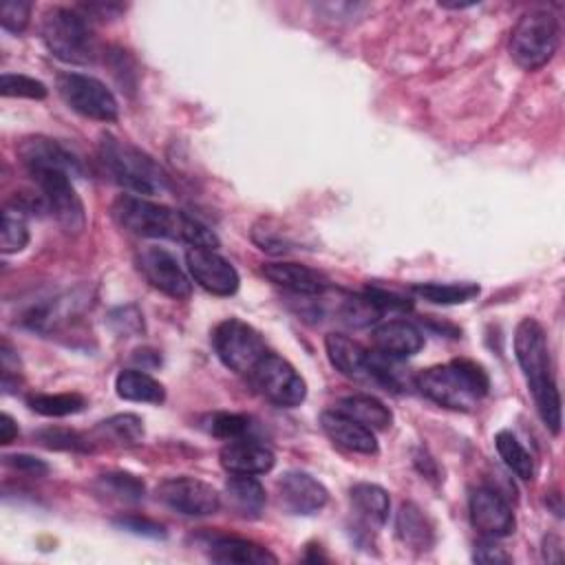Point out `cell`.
Wrapping results in <instances>:
<instances>
[{
  "instance_id": "obj_22",
  "label": "cell",
  "mask_w": 565,
  "mask_h": 565,
  "mask_svg": "<svg viewBox=\"0 0 565 565\" xmlns=\"http://www.w3.org/2000/svg\"><path fill=\"white\" fill-rule=\"evenodd\" d=\"M373 347L380 353L404 360L422 351L424 333L406 320H388L373 331Z\"/></svg>"
},
{
  "instance_id": "obj_39",
  "label": "cell",
  "mask_w": 565,
  "mask_h": 565,
  "mask_svg": "<svg viewBox=\"0 0 565 565\" xmlns=\"http://www.w3.org/2000/svg\"><path fill=\"white\" fill-rule=\"evenodd\" d=\"M113 525L119 530H126L137 536H148V539H166V527L152 519L137 516V514H126L119 519H113Z\"/></svg>"
},
{
  "instance_id": "obj_25",
  "label": "cell",
  "mask_w": 565,
  "mask_h": 565,
  "mask_svg": "<svg viewBox=\"0 0 565 565\" xmlns=\"http://www.w3.org/2000/svg\"><path fill=\"white\" fill-rule=\"evenodd\" d=\"M115 391L126 402L161 404L166 399V388L143 369H124L115 377Z\"/></svg>"
},
{
  "instance_id": "obj_23",
  "label": "cell",
  "mask_w": 565,
  "mask_h": 565,
  "mask_svg": "<svg viewBox=\"0 0 565 565\" xmlns=\"http://www.w3.org/2000/svg\"><path fill=\"white\" fill-rule=\"evenodd\" d=\"M225 497L230 508L243 519H258L265 508V488L254 475H232L225 481Z\"/></svg>"
},
{
  "instance_id": "obj_5",
  "label": "cell",
  "mask_w": 565,
  "mask_h": 565,
  "mask_svg": "<svg viewBox=\"0 0 565 565\" xmlns=\"http://www.w3.org/2000/svg\"><path fill=\"white\" fill-rule=\"evenodd\" d=\"M42 40L51 55L66 64H88L95 57V38L79 9L51 7L42 15Z\"/></svg>"
},
{
  "instance_id": "obj_13",
  "label": "cell",
  "mask_w": 565,
  "mask_h": 565,
  "mask_svg": "<svg viewBox=\"0 0 565 565\" xmlns=\"http://www.w3.org/2000/svg\"><path fill=\"white\" fill-rule=\"evenodd\" d=\"M185 265L194 282L214 296H232L241 285L236 267L210 247H190Z\"/></svg>"
},
{
  "instance_id": "obj_17",
  "label": "cell",
  "mask_w": 565,
  "mask_h": 565,
  "mask_svg": "<svg viewBox=\"0 0 565 565\" xmlns=\"http://www.w3.org/2000/svg\"><path fill=\"white\" fill-rule=\"evenodd\" d=\"M221 466L230 475H265L274 468L276 455L269 446L252 439V437H238L230 439L221 452H218Z\"/></svg>"
},
{
  "instance_id": "obj_12",
  "label": "cell",
  "mask_w": 565,
  "mask_h": 565,
  "mask_svg": "<svg viewBox=\"0 0 565 565\" xmlns=\"http://www.w3.org/2000/svg\"><path fill=\"white\" fill-rule=\"evenodd\" d=\"M137 269L141 276L161 294L174 298V300H185L192 294V282L183 267L179 265L177 256H172L168 249L148 245L137 252Z\"/></svg>"
},
{
  "instance_id": "obj_19",
  "label": "cell",
  "mask_w": 565,
  "mask_h": 565,
  "mask_svg": "<svg viewBox=\"0 0 565 565\" xmlns=\"http://www.w3.org/2000/svg\"><path fill=\"white\" fill-rule=\"evenodd\" d=\"M207 558L214 563H230V565H265L276 563L278 558L263 545L238 539V536H207L203 541Z\"/></svg>"
},
{
  "instance_id": "obj_38",
  "label": "cell",
  "mask_w": 565,
  "mask_h": 565,
  "mask_svg": "<svg viewBox=\"0 0 565 565\" xmlns=\"http://www.w3.org/2000/svg\"><path fill=\"white\" fill-rule=\"evenodd\" d=\"M33 4L26 0H7L0 7V24L4 31L22 33L31 20Z\"/></svg>"
},
{
  "instance_id": "obj_8",
  "label": "cell",
  "mask_w": 565,
  "mask_h": 565,
  "mask_svg": "<svg viewBox=\"0 0 565 565\" xmlns=\"http://www.w3.org/2000/svg\"><path fill=\"white\" fill-rule=\"evenodd\" d=\"M254 388L271 404L282 408L300 406L307 397V384L302 375L280 355L267 351L247 375Z\"/></svg>"
},
{
  "instance_id": "obj_27",
  "label": "cell",
  "mask_w": 565,
  "mask_h": 565,
  "mask_svg": "<svg viewBox=\"0 0 565 565\" xmlns=\"http://www.w3.org/2000/svg\"><path fill=\"white\" fill-rule=\"evenodd\" d=\"M351 503L358 510V514L371 523V525H384L391 512V499L388 492L377 483H355L351 488Z\"/></svg>"
},
{
  "instance_id": "obj_32",
  "label": "cell",
  "mask_w": 565,
  "mask_h": 565,
  "mask_svg": "<svg viewBox=\"0 0 565 565\" xmlns=\"http://www.w3.org/2000/svg\"><path fill=\"white\" fill-rule=\"evenodd\" d=\"M97 430L104 437H108L117 444H124V446H132L143 439V422H141V417H137L132 413L113 415V417L99 422Z\"/></svg>"
},
{
  "instance_id": "obj_3",
  "label": "cell",
  "mask_w": 565,
  "mask_h": 565,
  "mask_svg": "<svg viewBox=\"0 0 565 565\" xmlns=\"http://www.w3.org/2000/svg\"><path fill=\"white\" fill-rule=\"evenodd\" d=\"M415 386L430 402L450 411H472L488 393V373L470 360H452L424 369L415 377Z\"/></svg>"
},
{
  "instance_id": "obj_28",
  "label": "cell",
  "mask_w": 565,
  "mask_h": 565,
  "mask_svg": "<svg viewBox=\"0 0 565 565\" xmlns=\"http://www.w3.org/2000/svg\"><path fill=\"white\" fill-rule=\"evenodd\" d=\"M413 294L433 305H463L479 296L481 287L477 282H417L411 287Z\"/></svg>"
},
{
  "instance_id": "obj_34",
  "label": "cell",
  "mask_w": 565,
  "mask_h": 565,
  "mask_svg": "<svg viewBox=\"0 0 565 565\" xmlns=\"http://www.w3.org/2000/svg\"><path fill=\"white\" fill-rule=\"evenodd\" d=\"M249 417L238 415V413H214L205 419V430L212 433L214 437L221 439H238V437H247L249 435Z\"/></svg>"
},
{
  "instance_id": "obj_29",
  "label": "cell",
  "mask_w": 565,
  "mask_h": 565,
  "mask_svg": "<svg viewBox=\"0 0 565 565\" xmlns=\"http://www.w3.org/2000/svg\"><path fill=\"white\" fill-rule=\"evenodd\" d=\"M494 448L503 463L523 481H530L534 477V459L525 450V446L519 441V437L512 430H499L494 435Z\"/></svg>"
},
{
  "instance_id": "obj_18",
  "label": "cell",
  "mask_w": 565,
  "mask_h": 565,
  "mask_svg": "<svg viewBox=\"0 0 565 565\" xmlns=\"http://www.w3.org/2000/svg\"><path fill=\"white\" fill-rule=\"evenodd\" d=\"M320 426L324 435L340 448L360 452V455H375L377 452V439L375 433L362 426L360 422L351 419L349 415L331 408L320 415Z\"/></svg>"
},
{
  "instance_id": "obj_31",
  "label": "cell",
  "mask_w": 565,
  "mask_h": 565,
  "mask_svg": "<svg viewBox=\"0 0 565 565\" xmlns=\"http://www.w3.org/2000/svg\"><path fill=\"white\" fill-rule=\"evenodd\" d=\"M26 243H29L26 214L7 205L2 212V223H0V252L15 254V252L24 249Z\"/></svg>"
},
{
  "instance_id": "obj_43",
  "label": "cell",
  "mask_w": 565,
  "mask_h": 565,
  "mask_svg": "<svg viewBox=\"0 0 565 565\" xmlns=\"http://www.w3.org/2000/svg\"><path fill=\"white\" fill-rule=\"evenodd\" d=\"M18 437V424L9 413L0 415V444H11Z\"/></svg>"
},
{
  "instance_id": "obj_1",
  "label": "cell",
  "mask_w": 565,
  "mask_h": 565,
  "mask_svg": "<svg viewBox=\"0 0 565 565\" xmlns=\"http://www.w3.org/2000/svg\"><path fill=\"white\" fill-rule=\"evenodd\" d=\"M110 216L121 230L135 236L170 238L188 243L190 247H218V238L207 225L181 210L154 203L148 196L119 194L110 205Z\"/></svg>"
},
{
  "instance_id": "obj_41",
  "label": "cell",
  "mask_w": 565,
  "mask_h": 565,
  "mask_svg": "<svg viewBox=\"0 0 565 565\" xmlns=\"http://www.w3.org/2000/svg\"><path fill=\"white\" fill-rule=\"evenodd\" d=\"M494 541H497V539H490V536H486L483 541H479V543L475 545L472 561H477V563H510L512 556L505 552V547L497 545Z\"/></svg>"
},
{
  "instance_id": "obj_2",
  "label": "cell",
  "mask_w": 565,
  "mask_h": 565,
  "mask_svg": "<svg viewBox=\"0 0 565 565\" xmlns=\"http://www.w3.org/2000/svg\"><path fill=\"white\" fill-rule=\"evenodd\" d=\"M514 355L532 393L536 413L545 428L561 433V393L552 373L545 329L534 318H523L514 329Z\"/></svg>"
},
{
  "instance_id": "obj_14",
  "label": "cell",
  "mask_w": 565,
  "mask_h": 565,
  "mask_svg": "<svg viewBox=\"0 0 565 565\" xmlns=\"http://www.w3.org/2000/svg\"><path fill=\"white\" fill-rule=\"evenodd\" d=\"M470 521L475 530L490 539H505L514 532L516 521L510 503L494 488L479 486L468 497Z\"/></svg>"
},
{
  "instance_id": "obj_20",
  "label": "cell",
  "mask_w": 565,
  "mask_h": 565,
  "mask_svg": "<svg viewBox=\"0 0 565 565\" xmlns=\"http://www.w3.org/2000/svg\"><path fill=\"white\" fill-rule=\"evenodd\" d=\"M263 274L274 285L298 296H320L329 287L324 274L300 263H267L263 267Z\"/></svg>"
},
{
  "instance_id": "obj_6",
  "label": "cell",
  "mask_w": 565,
  "mask_h": 565,
  "mask_svg": "<svg viewBox=\"0 0 565 565\" xmlns=\"http://www.w3.org/2000/svg\"><path fill=\"white\" fill-rule=\"evenodd\" d=\"M561 42V26L554 13L532 9L519 18L510 33V57L523 71H536L552 60Z\"/></svg>"
},
{
  "instance_id": "obj_4",
  "label": "cell",
  "mask_w": 565,
  "mask_h": 565,
  "mask_svg": "<svg viewBox=\"0 0 565 565\" xmlns=\"http://www.w3.org/2000/svg\"><path fill=\"white\" fill-rule=\"evenodd\" d=\"M99 157L113 181L137 196H154L168 190V174L163 168L128 141L102 135Z\"/></svg>"
},
{
  "instance_id": "obj_37",
  "label": "cell",
  "mask_w": 565,
  "mask_h": 565,
  "mask_svg": "<svg viewBox=\"0 0 565 565\" xmlns=\"http://www.w3.org/2000/svg\"><path fill=\"white\" fill-rule=\"evenodd\" d=\"M35 439L46 446V448H55V450H86V441L82 439V435H77L75 430L68 428H42L35 433Z\"/></svg>"
},
{
  "instance_id": "obj_16",
  "label": "cell",
  "mask_w": 565,
  "mask_h": 565,
  "mask_svg": "<svg viewBox=\"0 0 565 565\" xmlns=\"http://www.w3.org/2000/svg\"><path fill=\"white\" fill-rule=\"evenodd\" d=\"M18 157L29 172L62 170L71 177H82V172H84L79 159L68 148H64L60 141L42 137V135L22 139L18 146Z\"/></svg>"
},
{
  "instance_id": "obj_7",
  "label": "cell",
  "mask_w": 565,
  "mask_h": 565,
  "mask_svg": "<svg viewBox=\"0 0 565 565\" xmlns=\"http://www.w3.org/2000/svg\"><path fill=\"white\" fill-rule=\"evenodd\" d=\"M212 347L218 360L234 373L249 375L258 360L267 353L260 333L241 318H227L212 331Z\"/></svg>"
},
{
  "instance_id": "obj_40",
  "label": "cell",
  "mask_w": 565,
  "mask_h": 565,
  "mask_svg": "<svg viewBox=\"0 0 565 565\" xmlns=\"http://www.w3.org/2000/svg\"><path fill=\"white\" fill-rule=\"evenodd\" d=\"M108 318H110V324L115 327V331H117V333H124V335L139 333V331L143 329L141 313H139V311H137V307H132V305L115 309Z\"/></svg>"
},
{
  "instance_id": "obj_30",
  "label": "cell",
  "mask_w": 565,
  "mask_h": 565,
  "mask_svg": "<svg viewBox=\"0 0 565 565\" xmlns=\"http://www.w3.org/2000/svg\"><path fill=\"white\" fill-rule=\"evenodd\" d=\"M29 408L44 417H66L86 408V397L79 393H40L26 399Z\"/></svg>"
},
{
  "instance_id": "obj_36",
  "label": "cell",
  "mask_w": 565,
  "mask_h": 565,
  "mask_svg": "<svg viewBox=\"0 0 565 565\" xmlns=\"http://www.w3.org/2000/svg\"><path fill=\"white\" fill-rule=\"evenodd\" d=\"M384 311L366 296H351L342 302V309H340V316L347 324L351 327H369L373 324Z\"/></svg>"
},
{
  "instance_id": "obj_11",
  "label": "cell",
  "mask_w": 565,
  "mask_h": 565,
  "mask_svg": "<svg viewBox=\"0 0 565 565\" xmlns=\"http://www.w3.org/2000/svg\"><path fill=\"white\" fill-rule=\"evenodd\" d=\"M157 501L183 516H207L218 512L221 494L214 486L196 477L163 479L157 490Z\"/></svg>"
},
{
  "instance_id": "obj_33",
  "label": "cell",
  "mask_w": 565,
  "mask_h": 565,
  "mask_svg": "<svg viewBox=\"0 0 565 565\" xmlns=\"http://www.w3.org/2000/svg\"><path fill=\"white\" fill-rule=\"evenodd\" d=\"M99 488L108 494H113L115 499H121V501H141L143 499V492H146V486L139 477L130 475V472H106L97 479Z\"/></svg>"
},
{
  "instance_id": "obj_10",
  "label": "cell",
  "mask_w": 565,
  "mask_h": 565,
  "mask_svg": "<svg viewBox=\"0 0 565 565\" xmlns=\"http://www.w3.org/2000/svg\"><path fill=\"white\" fill-rule=\"evenodd\" d=\"M40 188V194L46 203V210L55 216V221L68 232L79 234L86 225L84 203L73 185V177L62 170H35L29 172Z\"/></svg>"
},
{
  "instance_id": "obj_42",
  "label": "cell",
  "mask_w": 565,
  "mask_h": 565,
  "mask_svg": "<svg viewBox=\"0 0 565 565\" xmlns=\"http://www.w3.org/2000/svg\"><path fill=\"white\" fill-rule=\"evenodd\" d=\"M4 463L11 466V468H15V470H20V472L35 475V477L49 472V466H46L42 459L33 457V455H7V457H4Z\"/></svg>"
},
{
  "instance_id": "obj_15",
  "label": "cell",
  "mask_w": 565,
  "mask_h": 565,
  "mask_svg": "<svg viewBox=\"0 0 565 565\" xmlns=\"http://www.w3.org/2000/svg\"><path fill=\"white\" fill-rule=\"evenodd\" d=\"M278 497L282 508L289 514L298 516L316 514L329 501L327 488L316 477L302 470H289L278 479Z\"/></svg>"
},
{
  "instance_id": "obj_21",
  "label": "cell",
  "mask_w": 565,
  "mask_h": 565,
  "mask_svg": "<svg viewBox=\"0 0 565 565\" xmlns=\"http://www.w3.org/2000/svg\"><path fill=\"white\" fill-rule=\"evenodd\" d=\"M324 349L331 366L342 375L360 382H369V360L371 351H366L360 342L351 340L344 333H329L324 338Z\"/></svg>"
},
{
  "instance_id": "obj_9",
  "label": "cell",
  "mask_w": 565,
  "mask_h": 565,
  "mask_svg": "<svg viewBox=\"0 0 565 565\" xmlns=\"http://www.w3.org/2000/svg\"><path fill=\"white\" fill-rule=\"evenodd\" d=\"M57 93L71 110L95 121H115L119 106L113 90L93 75L62 73L57 77Z\"/></svg>"
},
{
  "instance_id": "obj_24",
  "label": "cell",
  "mask_w": 565,
  "mask_h": 565,
  "mask_svg": "<svg viewBox=\"0 0 565 565\" xmlns=\"http://www.w3.org/2000/svg\"><path fill=\"white\" fill-rule=\"evenodd\" d=\"M335 411L349 415L351 419L360 422L362 426H366L369 430H386L393 424V413L391 408L380 402L375 395H366V393H355V395H347L335 404Z\"/></svg>"
},
{
  "instance_id": "obj_26",
  "label": "cell",
  "mask_w": 565,
  "mask_h": 565,
  "mask_svg": "<svg viewBox=\"0 0 565 565\" xmlns=\"http://www.w3.org/2000/svg\"><path fill=\"white\" fill-rule=\"evenodd\" d=\"M395 530H397V536L404 545H408L413 550H419V552L428 550L435 541L433 523L428 521L424 510L417 508L415 503H402V508L397 512Z\"/></svg>"
},
{
  "instance_id": "obj_35",
  "label": "cell",
  "mask_w": 565,
  "mask_h": 565,
  "mask_svg": "<svg viewBox=\"0 0 565 565\" xmlns=\"http://www.w3.org/2000/svg\"><path fill=\"white\" fill-rule=\"evenodd\" d=\"M0 95L2 97H26V99H44L49 95V88L29 75L20 73H4L0 77Z\"/></svg>"
}]
</instances>
